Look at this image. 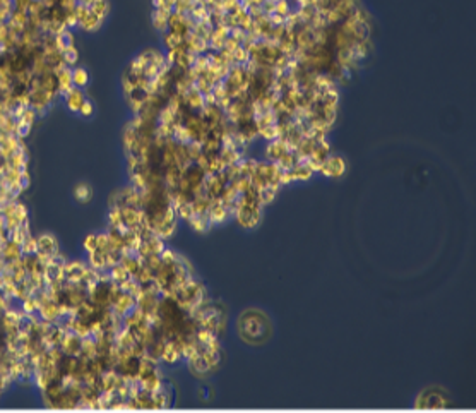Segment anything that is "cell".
Returning a JSON list of instances; mask_svg holds the SVG:
<instances>
[{"mask_svg":"<svg viewBox=\"0 0 476 413\" xmlns=\"http://www.w3.org/2000/svg\"><path fill=\"white\" fill-rule=\"evenodd\" d=\"M72 82H74L75 88H86L89 82V74L86 69L82 67H74L72 69Z\"/></svg>","mask_w":476,"mask_h":413,"instance_id":"484cf974","label":"cell"},{"mask_svg":"<svg viewBox=\"0 0 476 413\" xmlns=\"http://www.w3.org/2000/svg\"><path fill=\"white\" fill-rule=\"evenodd\" d=\"M120 223H122L120 207L117 206L110 207V211H108V228H117Z\"/></svg>","mask_w":476,"mask_h":413,"instance_id":"e575fe53","label":"cell"},{"mask_svg":"<svg viewBox=\"0 0 476 413\" xmlns=\"http://www.w3.org/2000/svg\"><path fill=\"white\" fill-rule=\"evenodd\" d=\"M88 7H89V11H91L92 14H96L98 18H101V19H107L108 11H110V4H108V0H92Z\"/></svg>","mask_w":476,"mask_h":413,"instance_id":"cb8c5ba5","label":"cell"},{"mask_svg":"<svg viewBox=\"0 0 476 413\" xmlns=\"http://www.w3.org/2000/svg\"><path fill=\"white\" fill-rule=\"evenodd\" d=\"M188 225L192 228L196 233H206L209 228H213V225L209 223V216L207 214H194L190 220H188Z\"/></svg>","mask_w":476,"mask_h":413,"instance_id":"2e32d148","label":"cell"},{"mask_svg":"<svg viewBox=\"0 0 476 413\" xmlns=\"http://www.w3.org/2000/svg\"><path fill=\"white\" fill-rule=\"evenodd\" d=\"M238 167H240V177H252L256 173V167H257V160L256 158H242L238 161Z\"/></svg>","mask_w":476,"mask_h":413,"instance_id":"7402d4cb","label":"cell"},{"mask_svg":"<svg viewBox=\"0 0 476 413\" xmlns=\"http://www.w3.org/2000/svg\"><path fill=\"white\" fill-rule=\"evenodd\" d=\"M178 228V220H173V221H168V223H160L153 228V232L156 233L158 237H161L163 240H168L175 235Z\"/></svg>","mask_w":476,"mask_h":413,"instance_id":"e0dca14e","label":"cell"},{"mask_svg":"<svg viewBox=\"0 0 476 413\" xmlns=\"http://www.w3.org/2000/svg\"><path fill=\"white\" fill-rule=\"evenodd\" d=\"M0 256H2V259H4L5 263H12V261H19V259H21V257H22L21 245H19V244L11 242V240H9V242L4 245V249H2V252H0Z\"/></svg>","mask_w":476,"mask_h":413,"instance_id":"9a60e30c","label":"cell"},{"mask_svg":"<svg viewBox=\"0 0 476 413\" xmlns=\"http://www.w3.org/2000/svg\"><path fill=\"white\" fill-rule=\"evenodd\" d=\"M250 60V52L247 48H243L242 45L233 52V62L235 65H245Z\"/></svg>","mask_w":476,"mask_h":413,"instance_id":"1f68e13d","label":"cell"},{"mask_svg":"<svg viewBox=\"0 0 476 413\" xmlns=\"http://www.w3.org/2000/svg\"><path fill=\"white\" fill-rule=\"evenodd\" d=\"M449 396L444 394L440 389H426L420 393L416 398L413 408L416 410H439V408H449Z\"/></svg>","mask_w":476,"mask_h":413,"instance_id":"7a4b0ae2","label":"cell"},{"mask_svg":"<svg viewBox=\"0 0 476 413\" xmlns=\"http://www.w3.org/2000/svg\"><path fill=\"white\" fill-rule=\"evenodd\" d=\"M36 240H38V252H41V254H48V256H57L58 252H60V249H58V240L55 239L52 233H41V235H38L36 237Z\"/></svg>","mask_w":476,"mask_h":413,"instance_id":"9c48e42d","label":"cell"},{"mask_svg":"<svg viewBox=\"0 0 476 413\" xmlns=\"http://www.w3.org/2000/svg\"><path fill=\"white\" fill-rule=\"evenodd\" d=\"M81 348H82V338H79L75 333L67 331L64 335L60 341V350L64 352V355L69 357H79L81 355Z\"/></svg>","mask_w":476,"mask_h":413,"instance_id":"8992f818","label":"cell"},{"mask_svg":"<svg viewBox=\"0 0 476 413\" xmlns=\"http://www.w3.org/2000/svg\"><path fill=\"white\" fill-rule=\"evenodd\" d=\"M14 216L18 218L21 223L28 221V216H29L28 206H26V204H22V203H18V206H16V211H14Z\"/></svg>","mask_w":476,"mask_h":413,"instance_id":"ab89813d","label":"cell"},{"mask_svg":"<svg viewBox=\"0 0 476 413\" xmlns=\"http://www.w3.org/2000/svg\"><path fill=\"white\" fill-rule=\"evenodd\" d=\"M72 194H74V199L77 201V203L86 204L92 199L94 190H92V187L89 186L88 182H79L77 186L74 187V190H72Z\"/></svg>","mask_w":476,"mask_h":413,"instance_id":"5bb4252c","label":"cell"},{"mask_svg":"<svg viewBox=\"0 0 476 413\" xmlns=\"http://www.w3.org/2000/svg\"><path fill=\"white\" fill-rule=\"evenodd\" d=\"M135 305H137V299H135L134 295H130V293L122 292L120 295H118L117 302H115L113 307H111V310H113L115 314H118V316L124 317V316H127Z\"/></svg>","mask_w":476,"mask_h":413,"instance_id":"ba28073f","label":"cell"},{"mask_svg":"<svg viewBox=\"0 0 476 413\" xmlns=\"http://www.w3.org/2000/svg\"><path fill=\"white\" fill-rule=\"evenodd\" d=\"M96 245H98V250H101V252L110 250V239H108L107 232L96 233Z\"/></svg>","mask_w":476,"mask_h":413,"instance_id":"f35d334b","label":"cell"},{"mask_svg":"<svg viewBox=\"0 0 476 413\" xmlns=\"http://www.w3.org/2000/svg\"><path fill=\"white\" fill-rule=\"evenodd\" d=\"M207 216H209V223L213 225V226L226 223V221L231 218L230 211H228V207L221 203V199H214L213 203H211V207H209V211H207Z\"/></svg>","mask_w":476,"mask_h":413,"instance_id":"5b68a950","label":"cell"},{"mask_svg":"<svg viewBox=\"0 0 476 413\" xmlns=\"http://www.w3.org/2000/svg\"><path fill=\"white\" fill-rule=\"evenodd\" d=\"M64 98H65V105H67V108L72 112V113H79L82 103L86 101V94L82 93V89L75 88V86L71 89V91H69L67 94H65Z\"/></svg>","mask_w":476,"mask_h":413,"instance_id":"8fae6325","label":"cell"},{"mask_svg":"<svg viewBox=\"0 0 476 413\" xmlns=\"http://www.w3.org/2000/svg\"><path fill=\"white\" fill-rule=\"evenodd\" d=\"M57 82H58V94L65 96V94L74 88V82H72V69L71 67H64L62 71L57 72Z\"/></svg>","mask_w":476,"mask_h":413,"instance_id":"4fadbf2b","label":"cell"},{"mask_svg":"<svg viewBox=\"0 0 476 413\" xmlns=\"http://www.w3.org/2000/svg\"><path fill=\"white\" fill-rule=\"evenodd\" d=\"M298 163V156L295 154V151H286L279 160L276 161V165L281 168V170H292L295 165Z\"/></svg>","mask_w":476,"mask_h":413,"instance_id":"d4e9b609","label":"cell"},{"mask_svg":"<svg viewBox=\"0 0 476 413\" xmlns=\"http://www.w3.org/2000/svg\"><path fill=\"white\" fill-rule=\"evenodd\" d=\"M163 43L166 50H171V48H177L180 47L182 43H183V38L177 33H171V31H165L163 33Z\"/></svg>","mask_w":476,"mask_h":413,"instance_id":"83f0119b","label":"cell"},{"mask_svg":"<svg viewBox=\"0 0 476 413\" xmlns=\"http://www.w3.org/2000/svg\"><path fill=\"white\" fill-rule=\"evenodd\" d=\"M103 22H105V19L98 18L96 14H92V12L89 11V14L79 22V26H81V29H84V31H96V29L101 28Z\"/></svg>","mask_w":476,"mask_h":413,"instance_id":"ffe728a7","label":"cell"},{"mask_svg":"<svg viewBox=\"0 0 476 413\" xmlns=\"http://www.w3.org/2000/svg\"><path fill=\"white\" fill-rule=\"evenodd\" d=\"M264 2H266V0H250V4L252 5H262Z\"/></svg>","mask_w":476,"mask_h":413,"instance_id":"bcb514c9","label":"cell"},{"mask_svg":"<svg viewBox=\"0 0 476 413\" xmlns=\"http://www.w3.org/2000/svg\"><path fill=\"white\" fill-rule=\"evenodd\" d=\"M319 173L327 178H341L346 173V160L339 154H329L324 160Z\"/></svg>","mask_w":476,"mask_h":413,"instance_id":"3957f363","label":"cell"},{"mask_svg":"<svg viewBox=\"0 0 476 413\" xmlns=\"http://www.w3.org/2000/svg\"><path fill=\"white\" fill-rule=\"evenodd\" d=\"M88 266L96 271H105L107 269V261H105V252L101 250H92L88 254Z\"/></svg>","mask_w":476,"mask_h":413,"instance_id":"d6986e66","label":"cell"},{"mask_svg":"<svg viewBox=\"0 0 476 413\" xmlns=\"http://www.w3.org/2000/svg\"><path fill=\"white\" fill-rule=\"evenodd\" d=\"M230 36H233L237 41H240V43H243V39L247 38V31H243L240 26H237V28H231L230 29Z\"/></svg>","mask_w":476,"mask_h":413,"instance_id":"b9f144b4","label":"cell"},{"mask_svg":"<svg viewBox=\"0 0 476 413\" xmlns=\"http://www.w3.org/2000/svg\"><path fill=\"white\" fill-rule=\"evenodd\" d=\"M274 9H276V2H273V0H266V2L262 4V11H264V14H267V16L274 14Z\"/></svg>","mask_w":476,"mask_h":413,"instance_id":"ee69618b","label":"cell"},{"mask_svg":"<svg viewBox=\"0 0 476 413\" xmlns=\"http://www.w3.org/2000/svg\"><path fill=\"white\" fill-rule=\"evenodd\" d=\"M269 322H267L266 316L259 310H249L243 312L238 319V333L242 336L243 341H252L259 343L262 341V333L269 335Z\"/></svg>","mask_w":476,"mask_h":413,"instance_id":"6da1fadb","label":"cell"},{"mask_svg":"<svg viewBox=\"0 0 476 413\" xmlns=\"http://www.w3.org/2000/svg\"><path fill=\"white\" fill-rule=\"evenodd\" d=\"M161 263L163 264H175L178 261V252L175 249H170V247H165L160 254Z\"/></svg>","mask_w":476,"mask_h":413,"instance_id":"d590c367","label":"cell"},{"mask_svg":"<svg viewBox=\"0 0 476 413\" xmlns=\"http://www.w3.org/2000/svg\"><path fill=\"white\" fill-rule=\"evenodd\" d=\"M105 261H107V269H110V267H113V266H117V264H120V261H122V250H117V249L107 250V252H105Z\"/></svg>","mask_w":476,"mask_h":413,"instance_id":"d6a6232c","label":"cell"},{"mask_svg":"<svg viewBox=\"0 0 476 413\" xmlns=\"http://www.w3.org/2000/svg\"><path fill=\"white\" fill-rule=\"evenodd\" d=\"M240 45H242V43L237 41V39H235L233 36H228L226 41H224V48H226L228 52H231V54H233V52L237 50V48L240 47Z\"/></svg>","mask_w":476,"mask_h":413,"instance_id":"7bdbcfd3","label":"cell"},{"mask_svg":"<svg viewBox=\"0 0 476 413\" xmlns=\"http://www.w3.org/2000/svg\"><path fill=\"white\" fill-rule=\"evenodd\" d=\"M273 2H277V0H273Z\"/></svg>","mask_w":476,"mask_h":413,"instance_id":"7dc6e473","label":"cell"},{"mask_svg":"<svg viewBox=\"0 0 476 413\" xmlns=\"http://www.w3.org/2000/svg\"><path fill=\"white\" fill-rule=\"evenodd\" d=\"M21 309L24 310L26 314L38 312V303H36V297L35 295H28L24 300H21Z\"/></svg>","mask_w":476,"mask_h":413,"instance_id":"8d00e7d4","label":"cell"},{"mask_svg":"<svg viewBox=\"0 0 476 413\" xmlns=\"http://www.w3.org/2000/svg\"><path fill=\"white\" fill-rule=\"evenodd\" d=\"M21 250H22V256L38 252V240H36V237H33V235L26 237L24 242L21 244Z\"/></svg>","mask_w":476,"mask_h":413,"instance_id":"f546056e","label":"cell"},{"mask_svg":"<svg viewBox=\"0 0 476 413\" xmlns=\"http://www.w3.org/2000/svg\"><path fill=\"white\" fill-rule=\"evenodd\" d=\"M82 249L86 252H92V250H98V245H96V233H88V235L82 239Z\"/></svg>","mask_w":476,"mask_h":413,"instance_id":"74e56055","label":"cell"},{"mask_svg":"<svg viewBox=\"0 0 476 413\" xmlns=\"http://www.w3.org/2000/svg\"><path fill=\"white\" fill-rule=\"evenodd\" d=\"M259 137L266 139L267 143L269 141H274L279 137V129H277V124H271V125H266V127H260L259 129Z\"/></svg>","mask_w":476,"mask_h":413,"instance_id":"f1b7e54d","label":"cell"},{"mask_svg":"<svg viewBox=\"0 0 476 413\" xmlns=\"http://www.w3.org/2000/svg\"><path fill=\"white\" fill-rule=\"evenodd\" d=\"M88 267V264L81 259H71L64 264V273H65V282L69 283H81L84 269Z\"/></svg>","mask_w":476,"mask_h":413,"instance_id":"277c9868","label":"cell"},{"mask_svg":"<svg viewBox=\"0 0 476 413\" xmlns=\"http://www.w3.org/2000/svg\"><path fill=\"white\" fill-rule=\"evenodd\" d=\"M292 171H293V177H295V180L307 182V180H310V178L313 177V170L305 163V161H298V163H296L295 167L292 168Z\"/></svg>","mask_w":476,"mask_h":413,"instance_id":"44dd1931","label":"cell"},{"mask_svg":"<svg viewBox=\"0 0 476 413\" xmlns=\"http://www.w3.org/2000/svg\"><path fill=\"white\" fill-rule=\"evenodd\" d=\"M62 58H64V64L67 65V67H74V65L77 64V60H79L77 48L71 47V48H67L65 52H62Z\"/></svg>","mask_w":476,"mask_h":413,"instance_id":"4dcf8cb0","label":"cell"},{"mask_svg":"<svg viewBox=\"0 0 476 413\" xmlns=\"http://www.w3.org/2000/svg\"><path fill=\"white\" fill-rule=\"evenodd\" d=\"M108 273H110L111 282L118 283V285H120L122 282H125V280L130 278V274H128V271L124 267V264H117V266L110 267V269H108Z\"/></svg>","mask_w":476,"mask_h":413,"instance_id":"4316f807","label":"cell"},{"mask_svg":"<svg viewBox=\"0 0 476 413\" xmlns=\"http://www.w3.org/2000/svg\"><path fill=\"white\" fill-rule=\"evenodd\" d=\"M92 113H94V105H92L91 100H88V98H86V101L82 103L81 110H79V115H81V117H91Z\"/></svg>","mask_w":476,"mask_h":413,"instance_id":"60d3db41","label":"cell"},{"mask_svg":"<svg viewBox=\"0 0 476 413\" xmlns=\"http://www.w3.org/2000/svg\"><path fill=\"white\" fill-rule=\"evenodd\" d=\"M55 47H57L58 52H65L67 48L74 47V35L69 29H64L62 33H58L55 36Z\"/></svg>","mask_w":476,"mask_h":413,"instance_id":"ac0fdd59","label":"cell"},{"mask_svg":"<svg viewBox=\"0 0 476 413\" xmlns=\"http://www.w3.org/2000/svg\"><path fill=\"white\" fill-rule=\"evenodd\" d=\"M247 12H249V14L252 16L254 19H256V18H259V16H262V14H264V11H262V5H250V7L247 9Z\"/></svg>","mask_w":476,"mask_h":413,"instance_id":"f6af8a7d","label":"cell"},{"mask_svg":"<svg viewBox=\"0 0 476 413\" xmlns=\"http://www.w3.org/2000/svg\"><path fill=\"white\" fill-rule=\"evenodd\" d=\"M183 101H185V107L188 108L190 112H197L199 113L204 107H206V101H204V94H201L199 91L196 89V86L188 89V93L183 96Z\"/></svg>","mask_w":476,"mask_h":413,"instance_id":"30bf717a","label":"cell"},{"mask_svg":"<svg viewBox=\"0 0 476 413\" xmlns=\"http://www.w3.org/2000/svg\"><path fill=\"white\" fill-rule=\"evenodd\" d=\"M38 314L43 320H46V322H58V319H60V310H58L57 302H48V303L39 305Z\"/></svg>","mask_w":476,"mask_h":413,"instance_id":"7c38bea8","label":"cell"},{"mask_svg":"<svg viewBox=\"0 0 476 413\" xmlns=\"http://www.w3.org/2000/svg\"><path fill=\"white\" fill-rule=\"evenodd\" d=\"M279 189H281V186H266L262 190H259L260 204H262V206H267V204L273 203V201L276 199Z\"/></svg>","mask_w":476,"mask_h":413,"instance_id":"603a6c76","label":"cell"},{"mask_svg":"<svg viewBox=\"0 0 476 413\" xmlns=\"http://www.w3.org/2000/svg\"><path fill=\"white\" fill-rule=\"evenodd\" d=\"M286 151H293V150L290 148V144L286 143L284 139L277 137V139H274V141H269V143H267V146H266V151H264V154H266V161H273V163H276V161L279 160V158L283 156Z\"/></svg>","mask_w":476,"mask_h":413,"instance_id":"52a82bcc","label":"cell"},{"mask_svg":"<svg viewBox=\"0 0 476 413\" xmlns=\"http://www.w3.org/2000/svg\"><path fill=\"white\" fill-rule=\"evenodd\" d=\"M293 9H295V7L292 5V0H277L276 9H274V14H279V16H283V18H286V16H288Z\"/></svg>","mask_w":476,"mask_h":413,"instance_id":"836d02e7","label":"cell"}]
</instances>
